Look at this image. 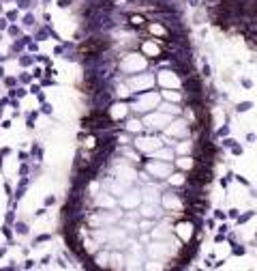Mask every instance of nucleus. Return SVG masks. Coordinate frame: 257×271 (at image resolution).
Listing matches in <instances>:
<instances>
[{"label": "nucleus", "instance_id": "f257e3e1", "mask_svg": "<svg viewBox=\"0 0 257 271\" xmlns=\"http://www.w3.org/2000/svg\"><path fill=\"white\" fill-rule=\"evenodd\" d=\"M107 50V43L101 41V39H88L86 43L79 45V52L81 54H101Z\"/></svg>", "mask_w": 257, "mask_h": 271}]
</instances>
